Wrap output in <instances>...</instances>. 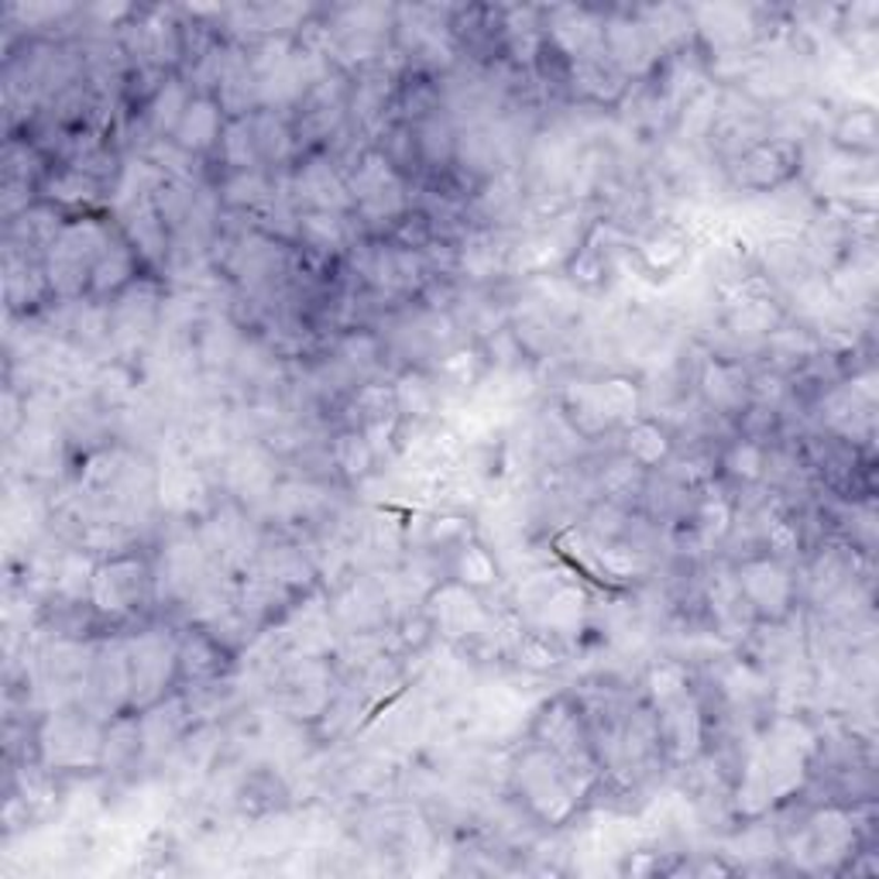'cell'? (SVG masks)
I'll use <instances>...</instances> for the list:
<instances>
[{
	"mask_svg": "<svg viewBox=\"0 0 879 879\" xmlns=\"http://www.w3.org/2000/svg\"><path fill=\"white\" fill-rule=\"evenodd\" d=\"M111 248V234L100 221H73L65 224L45 258L49 286L59 296H80L90 286V272L100 255Z\"/></svg>",
	"mask_w": 879,
	"mask_h": 879,
	"instance_id": "1",
	"label": "cell"
},
{
	"mask_svg": "<svg viewBox=\"0 0 879 879\" xmlns=\"http://www.w3.org/2000/svg\"><path fill=\"white\" fill-rule=\"evenodd\" d=\"M515 777H519V790L525 804H530L543 821H564L584 794V787L574 780V773L564 766V759H556L543 746L522 756Z\"/></svg>",
	"mask_w": 879,
	"mask_h": 879,
	"instance_id": "2",
	"label": "cell"
},
{
	"mask_svg": "<svg viewBox=\"0 0 879 879\" xmlns=\"http://www.w3.org/2000/svg\"><path fill=\"white\" fill-rule=\"evenodd\" d=\"M131 666V708H155L180 674V643L165 632H142L124 643Z\"/></svg>",
	"mask_w": 879,
	"mask_h": 879,
	"instance_id": "3",
	"label": "cell"
},
{
	"mask_svg": "<svg viewBox=\"0 0 879 879\" xmlns=\"http://www.w3.org/2000/svg\"><path fill=\"white\" fill-rule=\"evenodd\" d=\"M350 196H355L358 214L371 224H389L406 209V190L389 155L371 152L361 159L355 180H350Z\"/></svg>",
	"mask_w": 879,
	"mask_h": 879,
	"instance_id": "4",
	"label": "cell"
},
{
	"mask_svg": "<svg viewBox=\"0 0 879 879\" xmlns=\"http://www.w3.org/2000/svg\"><path fill=\"white\" fill-rule=\"evenodd\" d=\"M42 756L49 766L59 769H80V766H96L103 759V732L73 712L52 715L42 728Z\"/></svg>",
	"mask_w": 879,
	"mask_h": 879,
	"instance_id": "5",
	"label": "cell"
},
{
	"mask_svg": "<svg viewBox=\"0 0 879 879\" xmlns=\"http://www.w3.org/2000/svg\"><path fill=\"white\" fill-rule=\"evenodd\" d=\"M149 584L145 564L137 556H114L108 564H100L93 571V587H90V602L103 615H127L137 602H142Z\"/></svg>",
	"mask_w": 879,
	"mask_h": 879,
	"instance_id": "6",
	"label": "cell"
},
{
	"mask_svg": "<svg viewBox=\"0 0 879 879\" xmlns=\"http://www.w3.org/2000/svg\"><path fill=\"white\" fill-rule=\"evenodd\" d=\"M735 584H738V594L753 605V612H759L766 619H784L790 612L794 581H790V574L780 560H773V556L749 560V564L738 571Z\"/></svg>",
	"mask_w": 879,
	"mask_h": 879,
	"instance_id": "7",
	"label": "cell"
},
{
	"mask_svg": "<svg viewBox=\"0 0 879 879\" xmlns=\"http://www.w3.org/2000/svg\"><path fill=\"white\" fill-rule=\"evenodd\" d=\"M605 55L619 73H643L653 65L656 45L640 18H612L605 21Z\"/></svg>",
	"mask_w": 879,
	"mask_h": 879,
	"instance_id": "8",
	"label": "cell"
},
{
	"mask_svg": "<svg viewBox=\"0 0 879 879\" xmlns=\"http://www.w3.org/2000/svg\"><path fill=\"white\" fill-rule=\"evenodd\" d=\"M90 694L100 701L111 715L131 708V666L127 646H103L90 671Z\"/></svg>",
	"mask_w": 879,
	"mask_h": 879,
	"instance_id": "9",
	"label": "cell"
},
{
	"mask_svg": "<svg viewBox=\"0 0 879 879\" xmlns=\"http://www.w3.org/2000/svg\"><path fill=\"white\" fill-rule=\"evenodd\" d=\"M224 124H227L224 111L214 96H193L180 127H175V134H172V145L183 155H200V152L214 149L221 142Z\"/></svg>",
	"mask_w": 879,
	"mask_h": 879,
	"instance_id": "10",
	"label": "cell"
},
{
	"mask_svg": "<svg viewBox=\"0 0 879 879\" xmlns=\"http://www.w3.org/2000/svg\"><path fill=\"white\" fill-rule=\"evenodd\" d=\"M550 34H553V42L564 49L574 62L594 59V55L605 52V21L587 14V11H578V8L556 11L553 24H550Z\"/></svg>",
	"mask_w": 879,
	"mask_h": 879,
	"instance_id": "11",
	"label": "cell"
},
{
	"mask_svg": "<svg viewBox=\"0 0 879 879\" xmlns=\"http://www.w3.org/2000/svg\"><path fill=\"white\" fill-rule=\"evenodd\" d=\"M738 165V183L749 190H769L780 186L797 165V155L787 142H759L749 152H743Z\"/></svg>",
	"mask_w": 879,
	"mask_h": 879,
	"instance_id": "12",
	"label": "cell"
},
{
	"mask_svg": "<svg viewBox=\"0 0 879 879\" xmlns=\"http://www.w3.org/2000/svg\"><path fill=\"white\" fill-rule=\"evenodd\" d=\"M663 718H660V738L666 753L674 759H691L701 746V712L694 705V697L684 694L674 705H663L660 708Z\"/></svg>",
	"mask_w": 879,
	"mask_h": 879,
	"instance_id": "13",
	"label": "cell"
},
{
	"mask_svg": "<svg viewBox=\"0 0 879 879\" xmlns=\"http://www.w3.org/2000/svg\"><path fill=\"white\" fill-rule=\"evenodd\" d=\"M299 196L313 206L324 209V214H340V209L355 206V196H350V186L340 180V175L327 165V162H309L299 180H296Z\"/></svg>",
	"mask_w": 879,
	"mask_h": 879,
	"instance_id": "14",
	"label": "cell"
},
{
	"mask_svg": "<svg viewBox=\"0 0 879 879\" xmlns=\"http://www.w3.org/2000/svg\"><path fill=\"white\" fill-rule=\"evenodd\" d=\"M124 231H127L131 248L142 258L159 262L165 255V221L155 206V193L137 200L131 209H124Z\"/></svg>",
	"mask_w": 879,
	"mask_h": 879,
	"instance_id": "15",
	"label": "cell"
},
{
	"mask_svg": "<svg viewBox=\"0 0 879 879\" xmlns=\"http://www.w3.org/2000/svg\"><path fill=\"white\" fill-rule=\"evenodd\" d=\"M484 622V612L478 605V597L464 584H450L437 594V625L447 632L450 640H461L478 632Z\"/></svg>",
	"mask_w": 879,
	"mask_h": 879,
	"instance_id": "16",
	"label": "cell"
},
{
	"mask_svg": "<svg viewBox=\"0 0 879 879\" xmlns=\"http://www.w3.org/2000/svg\"><path fill=\"white\" fill-rule=\"evenodd\" d=\"M190 100L193 96H190L186 83H180V80H168L165 86H159L152 103H149V111H145L152 134L155 137H172L175 127H180V121H183V114H186V108H190Z\"/></svg>",
	"mask_w": 879,
	"mask_h": 879,
	"instance_id": "17",
	"label": "cell"
},
{
	"mask_svg": "<svg viewBox=\"0 0 879 879\" xmlns=\"http://www.w3.org/2000/svg\"><path fill=\"white\" fill-rule=\"evenodd\" d=\"M134 262H137V252L131 248V244H111L90 272L93 296H111V293L124 289L134 275Z\"/></svg>",
	"mask_w": 879,
	"mask_h": 879,
	"instance_id": "18",
	"label": "cell"
},
{
	"mask_svg": "<svg viewBox=\"0 0 879 879\" xmlns=\"http://www.w3.org/2000/svg\"><path fill=\"white\" fill-rule=\"evenodd\" d=\"M574 86L591 100H615L625 86V76L609 62V55H594L574 62Z\"/></svg>",
	"mask_w": 879,
	"mask_h": 879,
	"instance_id": "19",
	"label": "cell"
},
{
	"mask_svg": "<svg viewBox=\"0 0 879 879\" xmlns=\"http://www.w3.org/2000/svg\"><path fill=\"white\" fill-rule=\"evenodd\" d=\"M221 155L234 172H255L262 155H258V142H255V127L252 117H231L224 124L221 134Z\"/></svg>",
	"mask_w": 879,
	"mask_h": 879,
	"instance_id": "20",
	"label": "cell"
},
{
	"mask_svg": "<svg viewBox=\"0 0 879 879\" xmlns=\"http://www.w3.org/2000/svg\"><path fill=\"white\" fill-rule=\"evenodd\" d=\"M701 389H705L708 402L715 409H738L749 392V385H746V375L732 368V365H708L705 368V378H701Z\"/></svg>",
	"mask_w": 879,
	"mask_h": 879,
	"instance_id": "21",
	"label": "cell"
},
{
	"mask_svg": "<svg viewBox=\"0 0 879 879\" xmlns=\"http://www.w3.org/2000/svg\"><path fill=\"white\" fill-rule=\"evenodd\" d=\"M581 612H584V594L578 587H553L543 597L540 619H543L546 632L556 636V632H574L581 622Z\"/></svg>",
	"mask_w": 879,
	"mask_h": 879,
	"instance_id": "22",
	"label": "cell"
},
{
	"mask_svg": "<svg viewBox=\"0 0 879 879\" xmlns=\"http://www.w3.org/2000/svg\"><path fill=\"white\" fill-rule=\"evenodd\" d=\"M299 237L309 244L313 252H340L347 231L340 214H324V209H309V214H299Z\"/></svg>",
	"mask_w": 879,
	"mask_h": 879,
	"instance_id": "23",
	"label": "cell"
},
{
	"mask_svg": "<svg viewBox=\"0 0 879 879\" xmlns=\"http://www.w3.org/2000/svg\"><path fill=\"white\" fill-rule=\"evenodd\" d=\"M45 196L62 203V206H80V203H93L100 196V180H93V175L80 172V168H62L55 175H49V183H45Z\"/></svg>",
	"mask_w": 879,
	"mask_h": 879,
	"instance_id": "24",
	"label": "cell"
},
{
	"mask_svg": "<svg viewBox=\"0 0 879 879\" xmlns=\"http://www.w3.org/2000/svg\"><path fill=\"white\" fill-rule=\"evenodd\" d=\"M252 127H255V142H258V155L262 162H283L293 149V137L286 121L278 117L275 111H258L252 114Z\"/></svg>",
	"mask_w": 879,
	"mask_h": 879,
	"instance_id": "25",
	"label": "cell"
},
{
	"mask_svg": "<svg viewBox=\"0 0 879 879\" xmlns=\"http://www.w3.org/2000/svg\"><path fill=\"white\" fill-rule=\"evenodd\" d=\"M62 217L55 214L52 206H28L21 221H14V234L24 241V244H34V248H52L55 237L62 234Z\"/></svg>",
	"mask_w": 879,
	"mask_h": 879,
	"instance_id": "26",
	"label": "cell"
},
{
	"mask_svg": "<svg viewBox=\"0 0 879 879\" xmlns=\"http://www.w3.org/2000/svg\"><path fill=\"white\" fill-rule=\"evenodd\" d=\"M137 753H142V722L117 718L108 732H103V759L100 763L121 766V763L134 759Z\"/></svg>",
	"mask_w": 879,
	"mask_h": 879,
	"instance_id": "27",
	"label": "cell"
},
{
	"mask_svg": "<svg viewBox=\"0 0 879 879\" xmlns=\"http://www.w3.org/2000/svg\"><path fill=\"white\" fill-rule=\"evenodd\" d=\"M594 396H597V406L609 416V423H619V419H632L640 409V392L632 381H622V378H609V381H597L594 385Z\"/></svg>",
	"mask_w": 879,
	"mask_h": 879,
	"instance_id": "28",
	"label": "cell"
},
{
	"mask_svg": "<svg viewBox=\"0 0 879 879\" xmlns=\"http://www.w3.org/2000/svg\"><path fill=\"white\" fill-rule=\"evenodd\" d=\"M396 406H399V416H412V419H423V416H430L433 412V406H437V392H433V385L423 378V375H416V371H409V375H402L399 381H396Z\"/></svg>",
	"mask_w": 879,
	"mask_h": 879,
	"instance_id": "29",
	"label": "cell"
},
{
	"mask_svg": "<svg viewBox=\"0 0 879 879\" xmlns=\"http://www.w3.org/2000/svg\"><path fill=\"white\" fill-rule=\"evenodd\" d=\"M625 450L640 468H653L663 461L666 453H671V440H666V433L656 423H632Z\"/></svg>",
	"mask_w": 879,
	"mask_h": 879,
	"instance_id": "30",
	"label": "cell"
},
{
	"mask_svg": "<svg viewBox=\"0 0 879 879\" xmlns=\"http://www.w3.org/2000/svg\"><path fill=\"white\" fill-rule=\"evenodd\" d=\"M780 324V313L773 306L766 296H743V303H735V313H732V327L746 337H759V334H769L773 327Z\"/></svg>",
	"mask_w": 879,
	"mask_h": 879,
	"instance_id": "31",
	"label": "cell"
},
{
	"mask_svg": "<svg viewBox=\"0 0 879 879\" xmlns=\"http://www.w3.org/2000/svg\"><path fill=\"white\" fill-rule=\"evenodd\" d=\"M180 705L168 708H149V715L142 718V753H159L165 746H172V738L180 735Z\"/></svg>",
	"mask_w": 879,
	"mask_h": 879,
	"instance_id": "32",
	"label": "cell"
},
{
	"mask_svg": "<svg viewBox=\"0 0 879 879\" xmlns=\"http://www.w3.org/2000/svg\"><path fill=\"white\" fill-rule=\"evenodd\" d=\"M515 656L522 666H530V671H553L560 666V646L553 640V632L540 628V632H522L519 636V646H515Z\"/></svg>",
	"mask_w": 879,
	"mask_h": 879,
	"instance_id": "33",
	"label": "cell"
},
{
	"mask_svg": "<svg viewBox=\"0 0 879 879\" xmlns=\"http://www.w3.org/2000/svg\"><path fill=\"white\" fill-rule=\"evenodd\" d=\"M180 671L193 681H206L221 671V653L206 636H190L180 643Z\"/></svg>",
	"mask_w": 879,
	"mask_h": 879,
	"instance_id": "34",
	"label": "cell"
},
{
	"mask_svg": "<svg viewBox=\"0 0 879 879\" xmlns=\"http://www.w3.org/2000/svg\"><path fill=\"white\" fill-rule=\"evenodd\" d=\"M416 149H419V155H423L427 162L443 165V162H450L453 152H457V137H453V131H450L447 121H440V117H427L423 124H419Z\"/></svg>",
	"mask_w": 879,
	"mask_h": 879,
	"instance_id": "35",
	"label": "cell"
},
{
	"mask_svg": "<svg viewBox=\"0 0 879 879\" xmlns=\"http://www.w3.org/2000/svg\"><path fill=\"white\" fill-rule=\"evenodd\" d=\"M334 461H337V468H340L347 478H361V474H368L371 464H375V450H371V443L365 440V433H344V437H337V443H334Z\"/></svg>",
	"mask_w": 879,
	"mask_h": 879,
	"instance_id": "36",
	"label": "cell"
},
{
	"mask_svg": "<svg viewBox=\"0 0 879 879\" xmlns=\"http://www.w3.org/2000/svg\"><path fill=\"white\" fill-rule=\"evenodd\" d=\"M93 571L96 568H93V560L86 553H80V550L65 553L62 564H59V574H55V587L65 597H83L93 587Z\"/></svg>",
	"mask_w": 879,
	"mask_h": 879,
	"instance_id": "37",
	"label": "cell"
},
{
	"mask_svg": "<svg viewBox=\"0 0 879 879\" xmlns=\"http://www.w3.org/2000/svg\"><path fill=\"white\" fill-rule=\"evenodd\" d=\"M835 142L852 152H872L876 149V114L872 111H852L841 117Z\"/></svg>",
	"mask_w": 879,
	"mask_h": 879,
	"instance_id": "38",
	"label": "cell"
},
{
	"mask_svg": "<svg viewBox=\"0 0 879 879\" xmlns=\"http://www.w3.org/2000/svg\"><path fill=\"white\" fill-rule=\"evenodd\" d=\"M650 694L653 701L663 708V705H674V701H681L687 691V671L681 663H660L653 666V674H650Z\"/></svg>",
	"mask_w": 879,
	"mask_h": 879,
	"instance_id": "39",
	"label": "cell"
},
{
	"mask_svg": "<svg viewBox=\"0 0 879 879\" xmlns=\"http://www.w3.org/2000/svg\"><path fill=\"white\" fill-rule=\"evenodd\" d=\"M272 196V186L265 183V175L255 172H234L227 186H224V200L234 206H262Z\"/></svg>",
	"mask_w": 879,
	"mask_h": 879,
	"instance_id": "40",
	"label": "cell"
},
{
	"mask_svg": "<svg viewBox=\"0 0 879 879\" xmlns=\"http://www.w3.org/2000/svg\"><path fill=\"white\" fill-rule=\"evenodd\" d=\"M355 409L361 416V423H378V419H396L399 406H396V392L385 389V385H365L355 399Z\"/></svg>",
	"mask_w": 879,
	"mask_h": 879,
	"instance_id": "41",
	"label": "cell"
},
{
	"mask_svg": "<svg viewBox=\"0 0 879 879\" xmlns=\"http://www.w3.org/2000/svg\"><path fill=\"white\" fill-rule=\"evenodd\" d=\"M457 581L464 587H484L495 581V560L488 556V550L481 546H464L461 556H457Z\"/></svg>",
	"mask_w": 879,
	"mask_h": 879,
	"instance_id": "42",
	"label": "cell"
},
{
	"mask_svg": "<svg viewBox=\"0 0 879 879\" xmlns=\"http://www.w3.org/2000/svg\"><path fill=\"white\" fill-rule=\"evenodd\" d=\"M643 258L656 268V272H671L684 262V241L671 231H663L656 237H650L643 244Z\"/></svg>",
	"mask_w": 879,
	"mask_h": 879,
	"instance_id": "43",
	"label": "cell"
},
{
	"mask_svg": "<svg viewBox=\"0 0 879 879\" xmlns=\"http://www.w3.org/2000/svg\"><path fill=\"white\" fill-rule=\"evenodd\" d=\"M725 468L728 474L743 478V481H756L766 468V457L756 443H735L728 453H725Z\"/></svg>",
	"mask_w": 879,
	"mask_h": 879,
	"instance_id": "44",
	"label": "cell"
},
{
	"mask_svg": "<svg viewBox=\"0 0 879 879\" xmlns=\"http://www.w3.org/2000/svg\"><path fill=\"white\" fill-rule=\"evenodd\" d=\"M697 522H701V530H705L708 536H722L728 530V522H732V505L725 495H708L705 502H701L697 509Z\"/></svg>",
	"mask_w": 879,
	"mask_h": 879,
	"instance_id": "45",
	"label": "cell"
},
{
	"mask_svg": "<svg viewBox=\"0 0 879 879\" xmlns=\"http://www.w3.org/2000/svg\"><path fill=\"white\" fill-rule=\"evenodd\" d=\"M640 464L632 461H619V464H612L609 471H605V478H602V484H605V491L609 495H632V491L640 488Z\"/></svg>",
	"mask_w": 879,
	"mask_h": 879,
	"instance_id": "46",
	"label": "cell"
},
{
	"mask_svg": "<svg viewBox=\"0 0 879 879\" xmlns=\"http://www.w3.org/2000/svg\"><path fill=\"white\" fill-rule=\"evenodd\" d=\"M602 564H605V571H609V574H615V578H632L636 571H643V568H646V560H643V553H636V550H625V546H609V550L602 553Z\"/></svg>",
	"mask_w": 879,
	"mask_h": 879,
	"instance_id": "47",
	"label": "cell"
},
{
	"mask_svg": "<svg viewBox=\"0 0 879 879\" xmlns=\"http://www.w3.org/2000/svg\"><path fill=\"white\" fill-rule=\"evenodd\" d=\"M464 268L471 275H491V268H495V252H491L484 237L471 241V248H464Z\"/></svg>",
	"mask_w": 879,
	"mask_h": 879,
	"instance_id": "48",
	"label": "cell"
},
{
	"mask_svg": "<svg viewBox=\"0 0 879 879\" xmlns=\"http://www.w3.org/2000/svg\"><path fill=\"white\" fill-rule=\"evenodd\" d=\"M766 540H769V550H773V553H794L797 543H800V536H797V530H794L790 522H773V525H769V533H766Z\"/></svg>",
	"mask_w": 879,
	"mask_h": 879,
	"instance_id": "49",
	"label": "cell"
},
{
	"mask_svg": "<svg viewBox=\"0 0 879 879\" xmlns=\"http://www.w3.org/2000/svg\"><path fill=\"white\" fill-rule=\"evenodd\" d=\"M344 358H347L350 365H361V368L375 365V340H371V337H350V340L344 344Z\"/></svg>",
	"mask_w": 879,
	"mask_h": 879,
	"instance_id": "50",
	"label": "cell"
},
{
	"mask_svg": "<svg viewBox=\"0 0 879 879\" xmlns=\"http://www.w3.org/2000/svg\"><path fill=\"white\" fill-rule=\"evenodd\" d=\"M471 368H474V355H471V350H457V355H450V358L443 361V371L453 375L461 385L471 378Z\"/></svg>",
	"mask_w": 879,
	"mask_h": 879,
	"instance_id": "51",
	"label": "cell"
},
{
	"mask_svg": "<svg viewBox=\"0 0 879 879\" xmlns=\"http://www.w3.org/2000/svg\"><path fill=\"white\" fill-rule=\"evenodd\" d=\"M574 275L581 278V283H594L597 275H605V265L597 262V255H594V252H584V255L574 262Z\"/></svg>",
	"mask_w": 879,
	"mask_h": 879,
	"instance_id": "52",
	"label": "cell"
}]
</instances>
